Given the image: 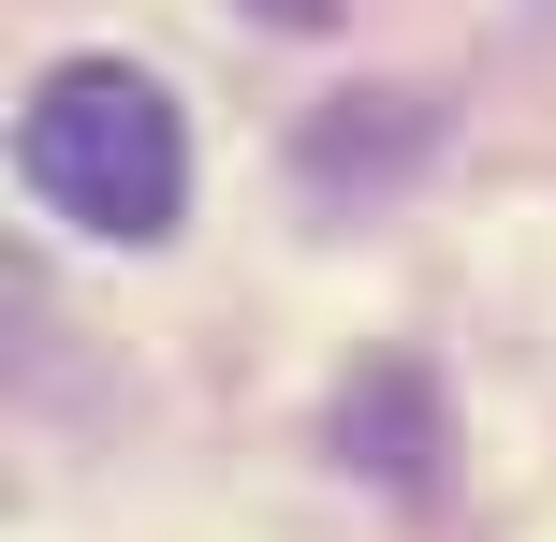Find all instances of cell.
<instances>
[{"label":"cell","mask_w":556,"mask_h":542,"mask_svg":"<svg viewBox=\"0 0 556 542\" xmlns=\"http://www.w3.org/2000/svg\"><path fill=\"white\" fill-rule=\"evenodd\" d=\"M15 176H29L45 220L103 235V250H147V235H176V205H191V133H176V103L132 59H59L15 103Z\"/></svg>","instance_id":"obj_1"},{"label":"cell","mask_w":556,"mask_h":542,"mask_svg":"<svg viewBox=\"0 0 556 542\" xmlns=\"http://www.w3.org/2000/svg\"><path fill=\"white\" fill-rule=\"evenodd\" d=\"M337 455H366L381 484H425V381L410 367L352 381V396H337Z\"/></svg>","instance_id":"obj_2"},{"label":"cell","mask_w":556,"mask_h":542,"mask_svg":"<svg viewBox=\"0 0 556 542\" xmlns=\"http://www.w3.org/2000/svg\"><path fill=\"white\" fill-rule=\"evenodd\" d=\"M250 15H264V29H323L337 0H250Z\"/></svg>","instance_id":"obj_3"}]
</instances>
